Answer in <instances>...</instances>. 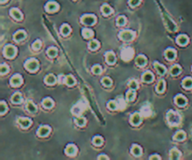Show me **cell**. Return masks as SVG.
<instances>
[{"label":"cell","mask_w":192,"mask_h":160,"mask_svg":"<svg viewBox=\"0 0 192 160\" xmlns=\"http://www.w3.org/2000/svg\"><path fill=\"white\" fill-rule=\"evenodd\" d=\"M167 118H168V120L171 124H173V125H178L181 121V117L178 113H176L175 111H170L168 112V114H167Z\"/></svg>","instance_id":"cell-1"},{"label":"cell","mask_w":192,"mask_h":160,"mask_svg":"<svg viewBox=\"0 0 192 160\" xmlns=\"http://www.w3.org/2000/svg\"><path fill=\"white\" fill-rule=\"evenodd\" d=\"M134 55V51L132 48H125L121 53V57L125 61H129L132 59Z\"/></svg>","instance_id":"cell-2"},{"label":"cell","mask_w":192,"mask_h":160,"mask_svg":"<svg viewBox=\"0 0 192 160\" xmlns=\"http://www.w3.org/2000/svg\"><path fill=\"white\" fill-rule=\"evenodd\" d=\"M24 66H26V69L29 71H35L39 68V62L35 59H30L26 62Z\"/></svg>","instance_id":"cell-3"},{"label":"cell","mask_w":192,"mask_h":160,"mask_svg":"<svg viewBox=\"0 0 192 160\" xmlns=\"http://www.w3.org/2000/svg\"><path fill=\"white\" fill-rule=\"evenodd\" d=\"M119 37H120L121 39H123L125 41H128V40H131L133 39L134 33L130 30H125V31H122V32L120 33Z\"/></svg>","instance_id":"cell-4"},{"label":"cell","mask_w":192,"mask_h":160,"mask_svg":"<svg viewBox=\"0 0 192 160\" xmlns=\"http://www.w3.org/2000/svg\"><path fill=\"white\" fill-rule=\"evenodd\" d=\"M4 54L7 57H13L16 54V48L13 47L11 45H8L4 49Z\"/></svg>","instance_id":"cell-5"},{"label":"cell","mask_w":192,"mask_h":160,"mask_svg":"<svg viewBox=\"0 0 192 160\" xmlns=\"http://www.w3.org/2000/svg\"><path fill=\"white\" fill-rule=\"evenodd\" d=\"M82 22L85 24H93L96 22V18L93 15H84V16L82 18Z\"/></svg>","instance_id":"cell-6"},{"label":"cell","mask_w":192,"mask_h":160,"mask_svg":"<svg viewBox=\"0 0 192 160\" xmlns=\"http://www.w3.org/2000/svg\"><path fill=\"white\" fill-rule=\"evenodd\" d=\"M141 115L139 114L138 112L133 113V114L131 115V117H130V122H131L132 125L137 126L141 123Z\"/></svg>","instance_id":"cell-7"},{"label":"cell","mask_w":192,"mask_h":160,"mask_svg":"<svg viewBox=\"0 0 192 160\" xmlns=\"http://www.w3.org/2000/svg\"><path fill=\"white\" fill-rule=\"evenodd\" d=\"M22 81H23L22 77L20 75H15L11 79V84L12 86H18L22 84Z\"/></svg>","instance_id":"cell-8"},{"label":"cell","mask_w":192,"mask_h":160,"mask_svg":"<svg viewBox=\"0 0 192 160\" xmlns=\"http://www.w3.org/2000/svg\"><path fill=\"white\" fill-rule=\"evenodd\" d=\"M50 127L47 126H43L41 127H39V129L38 131V134H39V136L40 137H45V136H47L48 134L50 133Z\"/></svg>","instance_id":"cell-9"},{"label":"cell","mask_w":192,"mask_h":160,"mask_svg":"<svg viewBox=\"0 0 192 160\" xmlns=\"http://www.w3.org/2000/svg\"><path fill=\"white\" fill-rule=\"evenodd\" d=\"M76 152H77V148L73 144H69L66 148V154H69V156H73V154H76Z\"/></svg>","instance_id":"cell-10"},{"label":"cell","mask_w":192,"mask_h":160,"mask_svg":"<svg viewBox=\"0 0 192 160\" xmlns=\"http://www.w3.org/2000/svg\"><path fill=\"white\" fill-rule=\"evenodd\" d=\"M46 9L49 12H54V11H55V10L58 9V5L55 2H49L46 5Z\"/></svg>","instance_id":"cell-11"},{"label":"cell","mask_w":192,"mask_h":160,"mask_svg":"<svg viewBox=\"0 0 192 160\" xmlns=\"http://www.w3.org/2000/svg\"><path fill=\"white\" fill-rule=\"evenodd\" d=\"M11 16L15 19H17V20H21L23 18V15L21 13V11L18 9H11Z\"/></svg>","instance_id":"cell-12"},{"label":"cell","mask_w":192,"mask_h":160,"mask_svg":"<svg viewBox=\"0 0 192 160\" xmlns=\"http://www.w3.org/2000/svg\"><path fill=\"white\" fill-rule=\"evenodd\" d=\"M176 41H177V43L179 45L184 46V45H186V43L188 42V38L186 37V35H181V36H178V38H177V39H176Z\"/></svg>","instance_id":"cell-13"},{"label":"cell","mask_w":192,"mask_h":160,"mask_svg":"<svg viewBox=\"0 0 192 160\" xmlns=\"http://www.w3.org/2000/svg\"><path fill=\"white\" fill-rule=\"evenodd\" d=\"M175 102H176V104L179 106H185L186 103V99L182 95H178L175 97Z\"/></svg>","instance_id":"cell-14"},{"label":"cell","mask_w":192,"mask_h":160,"mask_svg":"<svg viewBox=\"0 0 192 160\" xmlns=\"http://www.w3.org/2000/svg\"><path fill=\"white\" fill-rule=\"evenodd\" d=\"M154 66H155V69H156V71L158 72L159 74H164L165 72H166V69H165V66H162V65H160V64H158V63H156L154 64Z\"/></svg>","instance_id":"cell-15"},{"label":"cell","mask_w":192,"mask_h":160,"mask_svg":"<svg viewBox=\"0 0 192 160\" xmlns=\"http://www.w3.org/2000/svg\"><path fill=\"white\" fill-rule=\"evenodd\" d=\"M26 38V33L24 31H18V32L14 35V39L16 41H21Z\"/></svg>","instance_id":"cell-16"},{"label":"cell","mask_w":192,"mask_h":160,"mask_svg":"<svg viewBox=\"0 0 192 160\" xmlns=\"http://www.w3.org/2000/svg\"><path fill=\"white\" fill-rule=\"evenodd\" d=\"M153 79H154V76H153V74L151 73V72H149V71L145 72V73L143 74V80L144 81H146V82H151V81H153Z\"/></svg>","instance_id":"cell-17"},{"label":"cell","mask_w":192,"mask_h":160,"mask_svg":"<svg viewBox=\"0 0 192 160\" xmlns=\"http://www.w3.org/2000/svg\"><path fill=\"white\" fill-rule=\"evenodd\" d=\"M19 123H20V125L24 128L28 127L30 125H31V121H30L28 118H22V119L19 120Z\"/></svg>","instance_id":"cell-18"},{"label":"cell","mask_w":192,"mask_h":160,"mask_svg":"<svg viewBox=\"0 0 192 160\" xmlns=\"http://www.w3.org/2000/svg\"><path fill=\"white\" fill-rule=\"evenodd\" d=\"M170 154H171V159H178L181 156V153L175 148H173V150L170 152Z\"/></svg>","instance_id":"cell-19"},{"label":"cell","mask_w":192,"mask_h":160,"mask_svg":"<svg viewBox=\"0 0 192 160\" xmlns=\"http://www.w3.org/2000/svg\"><path fill=\"white\" fill-rule=\"evenodd\" d=\"M136 63H137L138 66H143L146 64V58L143 55H139L137 58H136Z\"/></svg>","instance_id":"cell-20"},{"label":"cell","mask_w":192,"mask_h":160,"mask_svg":"<svg viewBox=\"0 0 192 160\" xmlns=\"http://www.w3.org/2000/svg\"><path fill=\"white\" fill-rule=\"evenodd\" d=\"M165 55H166V57L168 58L169 60H173L175 57V51L173 50V49H168V50L166 51Z\"/></svg>","instance_id":"cell-21"},{"label":"cell","mask_w":192,"mask_h":160,"mask_svg":"<svg viewBox=\"0 0 192 160\" xmlns=\"http://www.w3.org/2000/svg\"><path fill=\"white\" fill-rule=\"evenodd\" d=\"M106 59H107V62L109 64H113L115 61V56L112 51H108V53L106 54Z\"/></svg>","instance_id":"cell-22"},{"label":"cell","mask_w":192,"mask_h":160,"mask_svg":"<svg viewBox=\"0 0 192 160\" xmlns=\"http://www.w3.org/2000/svg\"><path fill=\"white\" fill-rule=\"evenodd\" d=\"M141 113H143V116H149L151 115V109L149 105H145L141 108Z\"/></svg>","instance_id":"cell-23"},{"label":"cell","mask_w":192,"mask_h":160,"mask_svg":"<svg viewBox=\"0 0 192 160\" xmlns=\"http://www.w3.org/2000/svg\"><path fill=\"white\" fill-rule=\"evenodd\" d=\"M183 86L186 88H191L192 87V79L188 77V78H185L183 80Z\"/></svg>","instance_id":"cell-24"},{"label":"cell","mask_w":192,"mask_h":160,"mask_svg":"<svg viewBox=\"0 0 192 160\" xmlns=\"http://www.w3.org/2000/svg\"><path fill=\"white\" fill-rule=\"evenodd\" d=\"M185 138H186V133L184 131H178L177 133L175 134L174 140H176V141H183Z\"/></svg>","instance_id":"cell-25"},{"label":"cell","mask_w":192,"mask_h":160,"mask_svg":"<svg viewBox=\"0 0 192 160\" xmlns=\"http://www.w3.org/2000/svg\"><path fill=\"white\" fill-rule=\"evenodd\" d=\"M83 35H84V37L85 39H88V38H92L93 35H94V33H93L92 30H90V29H88V28H85V29L83 30Z\"/></svg>","instance_id":"cell-26"},{"label":"cell","mask_w":192,"mask_h":160,"mask_svg":"<svg viewBox=\"0 0 192 160\" xmlns=\"http://www.w3.org/2000/svg\"><path fill=\"white\" fill-rule=\"evenodd\" d=\"M11 100L14 103H20V102L22 101V96H21V94H20V93H15V94L11 97Z\"/></svg>","instance_id":"cell-27"},{"label":"cell","mask_w":192,"mask_h":160,"mask_svg":"<svg viewBox=\"0 0 192 160\" xmlns=\"http://www.w3.org/2000/svg\"><path fill=\"white\" fill-rule=\"evenodd\" d=\"M131 151H132V154H135V156H140V154H141V149L139 145H136V144H134V145L132 146V149H131Z\"/></svg>","instance_id":"cell-28"},{"label":"cell","mask_w":192,"mask_h":160,"mask_svg":"<svg viewBox=\"0 0 192 160\" xmlns=\"http://www.w3.org/2000/svg\"><path fill=\"white\" fill-rule=\"evenodd\" d=\"M45 81H46V84H54L55 82V77L53 74H50L45 78Z\"/></svg>","instance_id":"cell-29"},{"label":"cell","mask_w":192,"mask_h":160,"mask_svg":"<svg viewBox=\"0 0 192 160\" xmlns=\"http://www.w3.org/2000/svg\"><path fill=\"white\" fill-rule=\"evenodd\" d=\"M42 104L45 108H52L54 106V101L50 99H45L42 101Z\"/></svg>","instance_id":"cell-30"},{"label":"cell","mask_w":192,"mask_h":160,"mask_svg":"<svg viewBox=\"0 0 192 160\" xmlns=\"http://www.w3.org/2000/svg\"><path fill=\"white\" fill-rule=\"evenodd\" d=\"M101 10H102V12L104 15H109L111 12L113 11V9H111L110 6H108V5H103L102 8H101Z\"/></svg>","instance_id":"cell-31"},{"label":"cell","mask_w":192,"mask_h":160,"mask_svg":"<svg viewBox=\"0 0 192 160\" xmlns=\"http://www.w3.org/2000/svg\"><path fill=\"white\" fill-rule=\"evenodd\" d=\"M65 81L68 85H73L75 84V80H74V78L71 75H68L67 77H66V81Z\"/></svg>","instance_id":"cell-32"},{"label":"cell","mask_w":192,"mask_h":160,"mask_svg":"<svg viewBox=\"0 0 192 160\" xmlns=\"http://www.w3.org/2000/svg\"><path fill=\"white\" fill-rule=\"evenodd\" d=\"M180 71H181V68L179 66H173L171 69V75H177L180 73Z\"/></svg>","instance_id":"cell-33"},{"label":"cell","mask_w":192,"mask_h":160,"mask_svg":"<svg viewBox=\"0 0 192 160\" xmlns=\"http://www.w3.org/2000/svg\"><path fill=\"white\" fill-rule=\"evenodd\" d=\"M164 89H165V82L164 81H160L158 84V86H156V91L161 93V92H163Z\"/></svg>","instance_id":"cell-34"},{"label":"cell","mask_w":192,"mask_h":160,"mask_svg":"<svg viewBox=\"0 0 192 160\" xmlns=\"http://www.w3.org/2000/svg\"><path fill=\"white\" fill-rule=\"evenodd\" d=\"M93 142H94L95 145H97V146L101 145L102 142H103V139H102L101 137H99V136L95 137V138H94V140H93Z\"/></svg>","instance_id":"cell-35"},{"label":"cell","mask_w":192,"mask_h":160,"mask_svg":"<svg viewBox=\"0 0 192 160\" xmlns=\"http://www.w3.org/2000/svg\"><path fill=\"white\" fill-rule=\"evenodd\" d=\"M70 32V27L69 26L68 24H64L63 26L61 27V33L63 35H68Z\"/></svg>","instance_id":"cell-36"},{"label":"cell","mask_w":192,"mask_h":160,"mask_svg":"<svg viewBox=\"0 0 192 160\" xmlns=\"http://www.w3.org/2000/svg\"><path fill=\"white\" fill-rule=\"evenodd\" d=\"M47 53H48L49 56H51V57H54V56L57 54V50L55 48H54V47H52V48H50L48 50Z\"/></svg>","instance_id":"cell-37"},{"label":"cell","mask_w":192,"mask_h":160,"mask_svg":"<svg viewBox=\"0 0 192 160\" xmlns=\"http://www.w3.org/2000/svg\"><path fill=\"white\" fill-rule=\"evenodd\" d=\"M135 99V93H134V91L131 89L130 91H128V93H127V99L128 100H133Z\"/></svg>","instance_id":"cell-38"},{"label":"cell","mask_w":192,"mask_h":160,"mask_svg":"<svg viewBox=\"0 0 192 160\" xmlns=\"http://www.w3.org/2000/svg\"><path fill=\"white\" fill-rule=\"evenodd\" d=\"M27 110L30 111V112H35L37 111V108L35 106L32 102H28L27 103Z\"/></svg>","instance_id":"cell-39"},{"label":"cell","mask_w":192,"mask_h":160,"mask_svg":"<svg viewBox=\"0 0 192 160\" xmlns=\"http://www.w3.org/2000/svg\"><path fill=\"white\" fill-rule=\"evenodd\" d=\"M98 47V41H96V40H92L91 42L89 43V48L90 49H92V50H96Z\"/></svg>","instance_id":"cell-40"},{"label":"cell","mask_w":192,"mask_h":160,"mask_svg":"<svg viewBox=\"0 0 192 160\" xmlns=\"http://www.w3.org/2000/svg\"><path fill=\"white\" fill-rule=\"evenodd\" d=\"M76 124L80 126H83L84 124H85V119L84 117H79L76 119Z\"/></svg>","instance_id":"cell-41"},{"label":"cell","mask_w":192,"mask_h":160,"mask_svg":"<svg viewBox=\"0 0 192 160\" xmlns=\"http://www.w3.org/2000/svg\"><path fill=\"white\" fill-rule=\"evenodd\" d=\"M102 84L106 86H110L111 84H112V80L108 78V77H105V78L102 79Z\"/></svg>","instance_id":"cell-42"},{"label":"cell","mask_w":192,"mask_h":160,"mask_svg":"<svg viewBox=\"0 0 192 160\" xmlns=\"http://www.w3.org/2000/svg\"><path fill=\"white\" fill-rule=\"evenodd\" d=\"M128 85L130 87V89H132V90H136L138 88V84H137V81H131Z\"/></svg>","instance_id":"cell-43"},{"label":"cell","mask_w":192,"mask_h":160,"mask_svg":"<svg viewBox=\"0 0 192 160\" xmlns=\"http://www.w3.org/2000/svg\"><path fill=\"white\" fill-rule=\"evenodd\" d=\"M126 24V18L124 16H119L117 18V24L118 25H124Z\"/></svg>","instance_id":"cell-44"},{"label":"cell","mask_w":192,"mask_h":160,"mask_svg":"<svg viewBox=\"0 0 192 160\" xmlns=\"http://www.w3.org/2000/svg\"><path fill=\"white\" fill-rule=\"evenodd\" d=\"M101 72V66H98V65H96L94 68H93V73L95 74H99Z\"/></svg>","instance_id":"cell-45"},{"label":"cell","mask_w":192,"mask_h":160,"mask_svg":"<svg viewBox=\"0 0 192 160\" xmlns=\"http://www.w3.org/2000/svg\"><path fill=\"white\" fill-rule=\"evenodd\" d=\"M7 109H8V108H7L6 103H5L4 101H2V102H1V104H0V112H1L2 114H3V113L7 111Z\"/></svg>","instance_id":"cell-46"},{"label":"cell","mask_w":192,"mask_h":160,"mask_svg":"<svg viewBox=\"0 0 192 160\" xmlns=\"http://www.w3.org/2000/svg\"><path fill=\"white\" fill-rule=\"evenodd\" d=\"M108 107H109V109H111V110H115L116 108H117V105H116L115 101H110L108 103Z\"/></svg>","instance_id":"cell-47"},{"label":"cell","mask_w":192,"mask_h":160,"mask_svg":"<svg viewBox=\"0 0 192 160\" xmlns=\"http://www.w3.org/2000/svg\"><path fill=\"white\" fill-rule=\"evenodd\" d=\"M9 70V68L7 65H2L1 66V69H0V72H1V74H5L6 72H8Z\"/></svg>","instance_id":"cell-48"},{"label":"cell","mask_w":192,"mask_h":160,"mask_svg":"<svg viewBox=\"0 0 192 160\" xmlns=\"http://www.w3.org/2000/svg\"><path fill=\"white\" fill-rule=\"evenodd\" d=\"M40 46H41V42H40L39 40H36V41L34 42V44H33V48H34L35 50H38V49L40 48Z\"/></svg>","instance_id":"cell-49"},{"label":"cell","mask_w":192,"mask_h":160,"mask_svg":"<svg viewBox=\"0 0 192 160\" xmlns=\"http://www.w3.org/2000/svg\"><path fill=\"white\" fill-rule=\"evenodd\" d=\"M141 2V0H129V4H130V6H132V7H135V6H137V5Z\"/></svg>","instance_id":"cell-50"},{"label":"cell","mask_w":192,"mask_h":160,"mask_svg":"<svg viewBox=\"0 0 192 160\" xmlns=\"http://www.w3.org/2000/svg\"><path fill=\"white\" fill-rule=\"evenodd\" d=\"M150 159L151 160H156V159H160V157L158 156H156V154H154V156H150Z\"/></svg>","instance_id":"cell-51"},{"label":"cell","mask_w":192,"mask_h":160,"mask_svg":"<svg viewBox=\"0 0 192 160\" xmlns=\"http://www.w3.org/2000/svg\"><path fill=\"white\" fill-rule=\"evenodd\" d=\"M98 159H99V160H103V159H106V160H107V159H109V158H108L107 156H104V154H101V156H98Z\"/></svg>","instance_id":"cell-52"},{"label":"cell","mask_w":192,"mask_h":160,"mask_svg":"<svg viewBox=\"0 0 192 160\" xmlns=\"http://www.w3.org/2000/svg\"><path fill=\"white\" fill-rule=\"evenodd\" d=\"M5 1H6V0H1V2H2V3H3V2H5Z\"/></svg>","instance_id":"cell-53"}]
</instances>
